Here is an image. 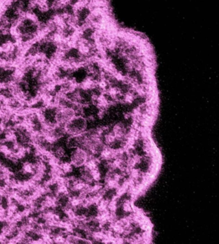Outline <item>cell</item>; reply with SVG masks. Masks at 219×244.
Returning a JSON list of instances; mask_svg holds the SVG:
<instances>
[{
    "mask_svg": "<svg viewBox=\"0 0 219 244\" xmlns=\"http://www.w3.org/2000/svg\"><path fill=\"white\" fill-rule=\"evenodd\" d=\"M88 121L83 116H75L64 126L66 135L76 136L87 130Z\"/></svg>",
    "mask_w": 219,
    "mask_h": 244,
    "instance_id": "6da1fadb",
    "label": "cell"
},
{
    "mask_svg": "<svg viewBox=\"0 0 219 244\" xmlns=\"http://www.w3.org/2000/svg\"><path fill=\"white\" fill-rule=\"evenodd\" d=\"M92 155L81 147L73 149L70 156V162L76 168H80L86 164Z\"/></svg>",
    "mask_w": 219,
    "mask_h": 244,
    "instance_id": "7a4b0ae2",
    "label": "cell"
}]
</instances>
